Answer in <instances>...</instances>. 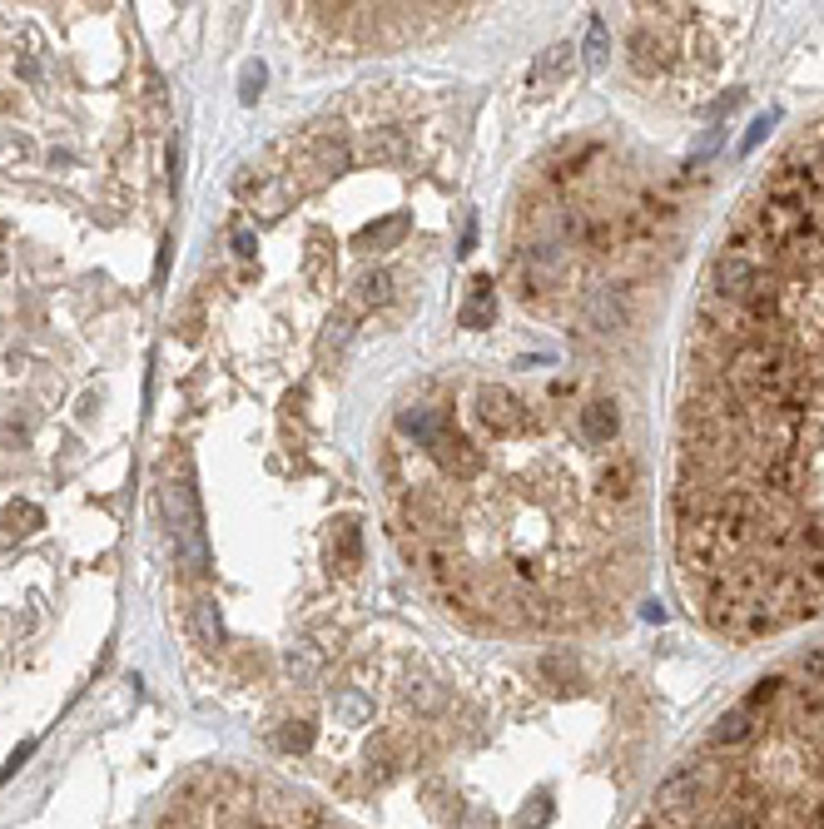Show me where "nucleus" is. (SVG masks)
<instances>
[{
  "mask_svg": "<svg viewBox=\"0 0 824 829\" xmlns=\"http://www.w3.org/2000/svg\"><path fill=\"white\" fill-rule=\"evenodd\" d=\"M492 318H497V293H492V278H472V293H467V303H462L457 323H462V328H487Z\"/></svg>",
  "mask_w": 824,
  "mask_h": 829,
  "instance_id": "nucleus-9",
  "label": "nucleus"
},
{
  "mask_svg": "<svg viewBox=\"0 0 824 829\" xmlns=\"http://www.w3.org/2000/svg\"><path fill=\"white\" fill-rule=\"evenodd\" d=\"M264 75H269V70H264V60L244 65V90H239V95H244V105H254V100L264 95Z\"/></svg>",
  "mask_w": 824,
  "mask_h": 829,
  "instance_id": "nucleus-17",
  "label": "nucleus"
},
{
  "mask_svg": "<svg viewBox=\"0 0 824 829\" xmlns=\"http://www.w3.org/2000/svg\"><path fill=\"white\" fill-rule=\"evenodd\" d=\"M254 249H259V244H254V234L239 224V229H234V254H239V259H254Z\"/></svg>",
  "mask_w": 824,
  "mask_h": 829,
  "instance_id": "nucleus-19",
  "label": "nucleus"
},
{
  "mask_svg": "<svg viewBox=\"0 0 824 829\" xmlns=\"http://www.w3.org/2000/svg\"><path fill=\"white\" fill-rule=\"evenodd\" d=\"M740 700L760 710L755 730L705 735L636 829H824V681L770 671Z\"/></svg>",
  "mask_w": 824,
  "mask_h": 829,
  "instance_id": "nucleus-1",
  "label": "nucleus"
},
{
  "mask_svg": "<svg viewBox=\"0 0 824 829\" xmlns=\"http://www.w3.org/2000/svg\"><path fill=\"white\" fill-rule=\"evenodd\" d=\"M636 482H641V472H636V457H611V462H601V472H596V487H601V497H611V502H631L636 497Z\"/></svg>",
  "mask_w": 824,
  "mask_h": 829,
  "instance_id": "nucleus-7",
  "label": "nucleus"
},
{
  "mask_svg": "<svg viewBox=\"0 0 824 829\" xmlns=\"http://www.w3.org/2000/svg\"><path fill=\"white\" fill-rule=\"evenodd\" d=\"M393 298V274H363L358 278V303L373 308V303H388Z\"/></svg>",
  "mask_w": 824,
  "mask_h": 829,
  "instance_id": "nucleus-14",
  "label": "nucleus"
},
{
  "mask_svg": "<svg viewBox=\"0 0 824 829\" xmlns=\"http://www.w3.org/2000/svg\"><path fill=\"white\" fill-rule=\"evenodd\" d=\"M601 60H606V20L591 15V25H586V65H601Z\"/></svg>",
  "mask_w": 824,
  "mask_h": 829,
  "instance_id": "nucleus-15",
  "label": "nucleus"
},
{
  "mask_svg": "<svg viewBox=\"0 0 824 829\" xmlns=\"http://www.w3.org/2000/svg\"><path fill=\"white\" fill-rule=\"evenodd\" d=\"M0 274H5V254H0Z\"/></svg>",
  "mask_w": 824,
  "mask_h": 829,
  "instance_id": "nucleus-21",
  "label": "nucleus"
},
{
  "mask_svg": "<svg viewBox=\"0 0 824 829\" xmlns=\"http://www.w3.org/2000/svg\"><path fill=\"white\" fill-rule=\"evenodd\" d=\"M45 527V512L35 507V502H10L5 512H0V547H15V542H25L30 532H40Z\"/></svg>",
  "mask_w": 824,
  "mask_h": 829,
  "instance_id": "nucleus-8",
  "label": "nucleus"
},
{
  "mask_svg": "<svg viewBox=\"0 0 824 829\" xmlns=\"http://www.w3.org/2000/svg\"><path fill=\"white\" fill-rule=\"evenodd\" d=\"M303 274L313 278V283L328 274V244H323V239H308V254H303Z\"/></svg>",
  "mask_w": 824,
  "mask_h": 829,
  "instance_id": "nucleus-16",
  "label": "nucleus"
},
{
  "mask_svg": "<svg viewBox=\"0 0 824 829\" xmlns=\"http://www.w3.org/2000/svg\"><path fill=\"white\" fill-rule=\"evenodd\" d=\"M626 60H631V70L641 75V80H656V75H666V65L676 60L671 55V45H666V35H656V30H636L631 35V50H626Z\"/></svg>",
  "mask_w": 824,
  "mask_h": 829,
  "instance_id": "nucleus-6",
  "label": "nucleus"
},
{
  "mask_svg": "<svg viewBox=\"0 0 824 829\" xmlns=\"http://www.w3.org/2000/svg\"><path fill=\"white\" fill-rule=\"evenodd\" d=\"M775 120H780V115H775V110H770V115H760V120H755V125H750V135H745V144H740V154H750V149H760V144H765V135H770V130H775Z\"/></svg>",
  "mask_w": 824,
  "mask_h": 829,
  "instance_id": "nucleus-18",
  "label": "nucleus"
},
{
  "mask_svg": "<svg viewBox=\"0 0 824 829\" xmlns=\"http://www.w3.org/2000/svg\"><path fill=\"white\" fill-rule=\"evenodd\" d=\"M566 65H571V45H551L547 55L532 65V90H551L566 75Z\"/></svg>",
  "mask_w": 824,
  "mask_h": 829,
  "instance_id": "nucleus-11",
  "label": "nucleus"
},
{
  "mask_svg": "<svg viewBox=\"0 0 824 829\" xmlns=\"http://www.w3.org/2000/svg\"><path fill=\"white\" fill-rule=\"evenodd\" d=\"M189 636H194V646H204V651H214V646L224 641V626H219L214 601H194V606H189Z\"/></svg>",
  "mask_w": 824,
  "mask_h": 829,
  "instance_id": "nucleus-10",
  "label": "nucleus"
},
{
  "mask_svg": "<svg viewBox=\"0 0 824 829\" xmlns=\"http://www.w3.org/2000/svg\"><path fill=\"white\" fill-rule=\"evenodd\" d=\"M408 229H412L408 214H393V219H383V224H368V229H363V244H368V249H393Z\"/></svg>",
  "mask_w": 824,
  "mask_h": 829,
  "instance_id": "nucleus-13",
  "label": "nucleus"
},
{
  "mask_svg": "<svg viewBox=\"0 0 824 829\" xmlns=\"http://www.w3.org/2000/svg\"><path fill=\"white\" fill-rule=\"evenodd\" d=\"M159 829H338L313 800L254 775H199Z\"/></svg>",
  "mask_w": 824,
  "mask_h": 829,
  "instance_id": "nucleus-2",
  "label": "nucleus"
},
{
  "mask_svg": "<svg viewBox=\"0 0 824 829\" xmlns=\"http://www.w3.org/2000/svg\"><path fill=\"white\" fill-rule=\"evenodd\" d=\"M333 561L348 566V571L363 561V532H358V522H338L333 527Z\"/></svg>",
  "mask_w": 824,
  "mask_h": 829,
  "instance_id": "nucleus-12",
  "label": "nucleus"
},
{
  "mask_svg": "<svg viewBox=\"0 0 824 829\" xmlns=\"http://www.w3.org/2000/svg\"><path fill=\"white\" fill-rule=\"evenodd\" d=\"M477 422H482L492 437H522L527 422H532V408H527L512 388L482 383V388H477Z\"/></svg>",
  "mask_w": 824,
  "mask_h": 829,
  "instance_id": "nucleus-4",
  "label": "nucleus"
},
{
  "mask_svg": "<svg viewBox=\"0 0 824 829\" xmlns=\"http://www.w3.org/2000/svg\"><path fill=\"white\" fill-rule=\"evenodd\" d=\"M164 497V512H169V532H174V556L184 561L189 576H204L209 571V552H204V527H199V502H194V487L189 482H164L159 487Z\"/></svg>",
  "mask_w": 824,
  "mask_h": 829,
  "instance_id": "nucleus-3",
  "label": "nucleus"
},
{
  "mask_svg": "<svg viewBox=\"0 0 824 829\" xmlns=\"http://www.w3.org/2000/svg\"><path fill=\"white\" fill-rule=\"evenodd\" d=\"M576 432L586 447H611V437L621 432V408L611 398H591L581 413H576Z\"/></svg>",
  "mask_w": 824,
  "mask_h": 829,
  "instance_id": "nucleus-5",
  "label": "nucleus"
},
{
  "mask_svg": "<svg viewBox=\"0 0 824 829\" xmlns=\"http://www.w3.org/2000/svg\"><path fill=\"white\" fill-rule=\"evenodd\" d=\"M5 234H10V229H5V219H0V239H5Z\"/></svg>",
  "mask_w": 824,
  "mask_h": 829,
  "instance_id": "nucleus-20",
  "label": "nucleus"
}]
</instances>
